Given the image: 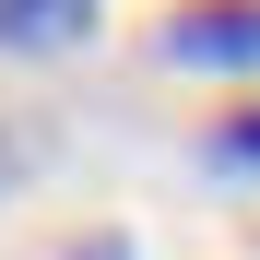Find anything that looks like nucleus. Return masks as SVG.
Listing matches in <instances>:
<instances>
[{
	"mask_svg": "<svg viewBox=\"0 0 260 260\" xmlns=\"http://www.w3.org/2000/svg\"><path fill=\"white\" fill-rule=\"evenodd\" d=\"M154 59H178V71H260V0H178L154 24Z\"/></svg>",
	"mask_w": 260,
	"mask_h": 260,
	"instance_id": "f257e3e1",
	"label": "nucleus"
},
{
	"mask_svg": "<svg viewBox=\"0 0 260 260\" xmlns=\"http://www.w3.org/2000/svg\"><path fill=\"white\" fill-rule=\"evenodd\" d=\"M95 36V0H0V48L12 59H59Z\"/></svg>",
	"mask_w": 260,
	"mask_h": 260,
	"instance_id": "f03ea898",
	"label": "nucleus"
},
{
	"mask_svg": "<svg viewBox=\"0 0 260 260\" xmlns=\"http://www.w3.org/2000/svg\"><path fill=\"white\" fill-rule=\"evenodd\" d=\"M201 154H213V166H260V107H237V118H225V130H213V142H201Z\"/></svg>",
	"mask_w": 260,
	"mask_h": 260,
	"instance_id": "7ed1b4c3",
	"label": "nucleus"
},
{
	"mask_svg": "<svg viewBox=\"0 0 260 260\" xmlns=\"http://www.w3.org/2000/svg\"><path fill=\"white\" fill-rule=\"evenodd\" d=\"M59 260H142V248H130V237H71Z\"/></svg>",
	"mask_w": 260,
	"mask_h": 260,
	"instance_id": "20e7f679",
	"label": "nucleus"
}]
</instances>
